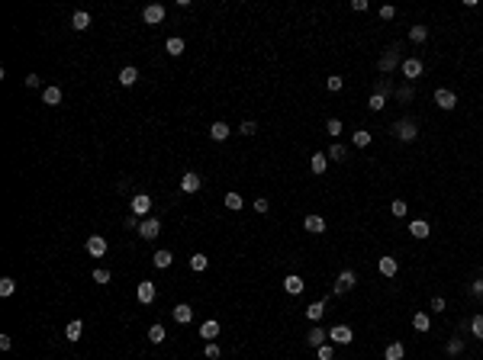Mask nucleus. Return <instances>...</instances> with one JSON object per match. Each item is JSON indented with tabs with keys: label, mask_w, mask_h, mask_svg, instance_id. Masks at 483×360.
<instances>
[{
	"label": "nucleus",
	"mask_w": 483,
	"mask_h": 360,
	"mask_svg": "<svg viewBox=\"0 0 483 360\" xmlns=\"http://www.w3.org/2000/svg\"><path fill=\"white\" fill-rule=\"evenodd\" d=\"M329 341L332 344H351V341H355V331H351L348 325H335V328H329Z\"/></svg>",
	"instance_id": "f257e3e1"
},
{
	"label": "nucleus",
	"mask_w": 483,
	"mask_h": 360,
	"mask_svg": "<svg viewBox=\"0 0 483 360\" xmlns=\"http://www.w3.org/2000/svg\"><path fill=\"white\" fill-rule=\"evenodd\" d=\"M139 235H142L145 241H155L158 235H161V222H158V219H145V222L139 225Z\"/></svg>",
	"instance_id": "f03ea898"
},
{
	"label": "nucleus",
	"mask_w": 483,
	"mask_h": 360,
	"mask_svg": "<svg viewBox=\"0 0 483 360\" xmlns=\"http://www.w3.org/2000/svg\"><path fill=\"white\" fill-rule=\"evenodd\" d=\"M155 293H158V289H155L152 280H142L139 289H136V296H139V302H142V305H152L155 302Z\"/></svg>",
	"instance_id": "7ed1b4c3"
},
{
	"label": "nucleus",
	"mask_w": 483,
	"mask_h": 360,
	"mask_svg": "<svg viewBox=\"0 0 483 360\" xmlns=\"http://www.w3.org/2000/svg\"><path fill=\"white\" fill-rule=\"evenodd\" d=\"M129 209H133L136 216H148V209H152V196H148V193H136Z\"/></svg>",
	"instance_id": "20e7f679"
},
{
	"label": "nucleus",
	"mask_w": 483,
	"mask_h": 360,
	"mask_svg": "<svg viewBox=\"0 0 483 360\" xmlns=\"http://www.w3.org/2000/svg\"><path fill=\"white\" fill-rule=\"evenodd\" d=\"M142 20H145L148 26L161 23V20H164V7H161V4H148L145 10H142Z\"/></svg>",
	"instance_id": "39448f33"
},
{
	"label": "nucleus",
	"mask_w": 483,
	"mask_h": 360,
	"mask_svg": "<svg viewBox=\"0 0 483 360\" xmlns=\"http://www.w3.org/2000/svg\"><path fill=\"white\" fill-rule=\"evenodd\" d=\"M87 254H91V258H103V254H107V238L91 235V238H87Z\"/></svg>",
	"instance_id": "423d86ee"
},
{
	"label": "nucleus",
	"mask_w": 483,
	"mask_h": 360,
	"mask_svg": "<svg viewBox=\"0 0 483 360\" xmlns=\"http://www.w3.org/2000/svg\"><path fill=\"white\" fill-rule=\"evenodd\" d=\"M435 103L442 110H454V107H458V96L448 90V87H442V90H435Z\"/></svg>",
	"instance_id": "0eeeda50"
},
{
	"label": "nucleus",
	"mask_w": 483,
	"mask_h": 360,
	"mask_svg": "<svg viewBox=\"0 0 483 360\" xmlns=\"http://www.w3.org/2000/svg\"><path fill=\"white\" fill-rule=\"evenodd\" d=\"M355 283H358L355 270H341V274H338V283H335V293H348V289H355Z\"/></svg>",
	"instance_id": "6e6552de"
},
{
	"label": "nucleus",
	"mask_w": 483,
	"mask_h": 360,
	"mask_svg": "<svg viewBox=\"0 0 483 360\" xmlns=\"http://www.w3.org/2000/svg\"><path fill=\"white\" fill-rule=\"evenodd\" d=\"M303 228L310 235H322V232H326V219H322V216H306L303 219Z\"/></svg>",
	"instance_id": "1a4fd4ad"
},
{
	"label": "nucleus",
	"mask_w": 483,
	"mask_h": 360,
	"mask_svg": "<svg viewBox=\"0 0 483 360\" xmlns=\"http://www.w3.org/2000/svg\"><path fill=\"white\" fill-rule=\"evenodd\" d=\"M200 183H203V180H200V174L187 171V174L181 177V190H184V193H197V190H200Z\"/></svg>",
	"instance_id": "9d476101"
},
{
	"label": "nucleus",
	"mask_w": 483,
	"mask_h": 360,
	"mask_svg": "<svg viewBox=\"0 0 483 360\" xmlns=\"http://www.w3.org/2000/svg\"><path fill=\"white\" fill-rule=\"evenodd\" d=\"M416 135H419V129L412 126V122H406V119L397 122V138H403V142H412Z\"/></svg>",
	"instance_id": "9b49d317"
},
{
	"label": "nucleus",
	"mask_w": 483,
	"mask_h": 360,
	"mask_svg": "<svg viewBox=\"0 0 483 360\" xmlns=\"http://www.w3.org/2000/svg\"><path fill=\"white\" fill-rule=\"evenodd\" d=\"M81 331H84V322L81 319H71V322H68V328H65V338L74 344V341H81Z\"/></svg>",
	"instance_id": "f8f14e48"
},
{
	"label": "nucleus",
	"mask_w": 483,
	"mask_h": 360,
	"mask_svg": "<svg viewBox=\"0 0 483 360\" xmlns=\"http://www.w3.org/2000/svg\"><path fill=\"white\" fill-rule=\"evenodd\" d=\"M229 132H232V129L226 126V122H213V126H209V138H213V142H226Z\"/></svg>",
	"instance_id": "ddd939ff"
},
{
	"label": "nucleus",
	"mask_w": 483,
	"mask_h": 360,
	"mask_svg": "<svg viewBox=\"0 0 483 360\" xmlns=\"http://www.w3.org/2000/svg\"><path fill=\"white\" fill-rule=\"evenodd\" d=\"M409 235H412V238H428V235H432V228H428L425 219H416V222L409 225Z\"/></svg>",
	"instance_id": "4468645a"
},
{
	"label": "nucleus",
	"mask_w": 483,
	"mask_h": 360,
	"mask_svg": "<svg viewBox=\"0 0 483 360\" xmlns=\"http://www.w3.org/2000/svg\"><path fill=\"white\" fill-rule=\"evenodd\" d=\"M400 68H403V74H406V77H419V74H422V61H419V58H406Z\"/></svg>",
	"instance_id": "2eb2a0df"
},
{
	"label": "nucleus",
	"mask_w": 483,
	"mask_h": 360,
	"mask_svg": "<svg viewBox=\"0 0 483 360\" xmlns=\"http://www.w3.org/2000/svg\"><path fill=\"white\" fill-rule=\"evenodd\" d=\"M42 103H46V107H58L61 103V87H46V90H42Z\"/></svg>",
	"instance_id": "dca6fc26"
},
{
	"label": "nucleus",
	"mask_w": 483,
	"mask_h": 360,
	"mask_svg": "<svg viewBox=\"0 0 483 360\" xmlns=\"http://www.w3.org/2000/svg\"><path fill=\"white\" fill-rule=\"evenodd\" d=\"M303 286H306V283H303V277H296V274H290V277L284 280V289H287V293H290V296H296V293H303Z\"/></svg>",
	"instance_id": "f3484780"
},
{
	"label": "nucleus",
	"mask_w": 483,
	"mask_h": 360,
	"mask_svg": "<svg viewBox=\"0 0 483 360\" xmlns=\"http://www.w3.org/2000/svg\"><path fill=\"white\" fill-rule=\"evenodd\" d=\"M326 338H329V331H322L319 325H316V328H310V335H306V341H310L313 347H322V344H326Z\"/></svg>",
	"instance_id": "a211bd4d"
},
{
	"label": "nucleus",
	"mask_w": 483,
	"mask_h": 360,
	"mask_svg": "<svg viewBox=\"0 0 483 360\" xmlns=\"http://www.w3.org/2000/svg\"><path fill=\"white\" fill-rule=\"evenodd\" d=\"M87 26H91V13H84V10H77L74 16H71V29H77V32H84Z\"/></svg>",
	"instance_id": "6ab92c4d"
},
{
	"label": "nucleus",
	"mask_w": 483,
	"mask_h": 360,
	"mask_svg": "<svg viewBox=\"0 0 483 360\" xmlns=\"http://www.w3.org/2000/svg\"><path fill=\"white\" fill-rule=\"evenodd\" d=\"M136 81H139V71H136L133 65H129V68H122V71H119V84H122V87H133Z\"/></svg>",
	"instance_id": "aec40b11"
},
{
	"label": "nucleus",
	"mask_w": 483,
	"mask_h": 360,
	"mask_svg": "<svg viewBox=\"0 0 483 360\" xmlns=\"http://www.w3.org/2000/svg\"><path fill=\"white\" fill-rule=\"evenodd\" d=\"M397 270H400L397 258H380V274L383 277H397Z\"/></svg>",
	"instance_id": "412c9836"
},
{
	"label": "nucleus",
	"mask_w": 483,
	"mask_h": 360,
	"mask_svg": "<svg viewBox=\"0 0 483 360\" xmlns=\"http://www.w3.org/2000/svg\"><path fill=\"white\" fill-rule=\"evenodd\" d=\"M190 319H193V309H190V305H184V302H181V305H174V322L187 325Z\"/></svg>",
	"instance_id": "4be33fe9"
},
{
	"label": "nucleus",
	"mask_w": 483,
	"mask_h": 360,
	"mask_svg": "<svg viewBox=\"0 0 483 360\" xmlns=\"http://www.w3.org/2000/svg\"><path fill=\"white\" fill-rule=\"evenodd\" d=\"M412 328H416V331H428V328H432V319H428L425 312H416V315H412Z\"/></svg>",
	"instance_id": "5701e85b"
},
{
	"label": "nucleus",
	"mask_w": 483,
	"mask_h": 360,
	"mask_svg": "<svg viewBox=\"0 0 483 360\" xmlns=\"http://www.w3.org/2000/svg\"><path fill=\"white\" fill-rule=\"evenodd\" d=\"M310 168H313V174H322V171L329 168V155H322V151H319V155H313Z\"/></svg>",
	"instance_id": "b1692460"
},
{
	"label": "nucleus",
	"mask_w": 483,
	"mask_h": 360,
	"mask_svg": "<svg viewBox=\"0 0 483 360\" xmlns=\"http://www.w3.org/2000/svg\"><path fill=\"white\" fill-rule=\"evenodd\" d=\"M152 261H155V267H158V270H164V267H171V261H174V258H171V251H155V254H152Z\"/></svg>",
	"instance_id": "393cba45"
},
{
	"label": "nucleus",
	"mask_w": 483,
	"mask_h": 360,
	"mask_svg": "<svg viewBox=\"0 0 483 360\" xmlns=\"http://www.w3.org/2000/svg\"><path fill=\"white\" fill-rule=\"evenodd\" d=\"M216 335H219V322H203V325H200V338L213 341Z\"/></svg>",
	"instance_id": "a878e982"
},
{
	"label": "nucleus",
	"mask_w": 483,
	"mask_h": 360,
	"mask_svg": "<svg viewBox=\"0 0 483 360\" xmlns=\"http://www.w3.org/2000/svg\"><path fill=\"white\" fill-rule=\"evenodd\" d=\"M164 48H168V55H184V39H178V36H171L168 42H164Z\"/></svg>",
	"instance_id": "bb28decb"
},
{
	"label": "nucleus",
	"mask_w": 483,
	"mask_h": 360,
	"mask_svg": "<svg viewBox=\"0 0 483 360\" xmlns=\"http://www.w3.org/2000/svg\"><path fill=\"white\" fill-rule=\"evenodd\" d=\"M164 338H168V331H164V325H152V328H148V341H152V344H161Z\"/></svg>",
	"instance_id": "cd10ccee"
},
{
	"label": "nucleus",
	"mask_w": 483,
	"mask_h": 360,
	"mask_svg": "<svg viewBox=\"0 0 483 360\" xmlns=\"http://www.w3.org/2000/svg\"><path fill=\"white\" fill-rule=\"evenodd\" d=\"M400 65V58H397V52H386V55L380 58V71L386 74V71H393V68Z\"/></svg>",
	"instance_id": "c85d7f7f"
},
{
	"label": "nucleus",
	"mask_w": 483,
	"mask_h": 360,
	"mask_svg": "<svg viewBox=\"0 0 483 360\" xmlns=\"http://www.w3.org/2000/svg\"><path fill=\"white\" fill-rule=\"evenodd\" d=\"M322 312H326V302H313V305H306V319H310V322H319V319H322Z\"/></svg>",
	"instance_id": "c756f323"
},
{
	"label": "nucleus",
	"mask_w": 483,
	"mask_h": 360,
	"mask_svg": "<svg viewBox=\"0 0 483 360\" xmlns=\"http://www.w3.org/2000/svg\"><path fill=\"white\" fill-rule=\"evenodd\" d=\"M206 267H209L206 254H193V258H190V270H197V274H200V270H206Z\"/></svg>",
	"instance_id": "7c9ffc66"
},
{
	"label": "nucleus",
	"mask_w": 483,
	"mask_h": 360,
	"mask_svg": "<svg viewBox=\"0 0 483 360\" xmlns=\"http://www.w3.org/2000/svg\"><path fill=\"white\" fill-rule=\"evenodd\" d=\"M351 142H355V148H367V145H371V132H367V129H358Z\"/></svg>",
	"instance_id": "2f4dec72"
},
{
	"label": "nucleus",
	"mask_w": 483,
	"mask_h": 360,
	"mask_svg": "<svg viewBox=\"0 0 483 360\" xmlns=\"http://www.w3.org/2000/svg\"><path fill=\"white\" fill-rule=\"evenodd\" d=\"M403 354H406V347H403V344H390V347H386V354H383V360H403Z\"/></svg>",
	"instance_id": "473e14b6"
},
{
	"label": "nucleus",
	"mask_w": 483,
	"mask_h": 360,
	"mask_svg": "<svg viewBox=\"0 0 483 360\" xmlns=\"http://www.w3.org/2000/svg\"><path fill=\"white\" fill-rule=\"evenodd\" d=\"M245 203H242V196L239 193H226V209H232V213H239Z\"/></svg>",
	"instance_id": "72a5a7b5"
},
{
	"label": "nucleus",
	"mask_w": 483,
	"mask_h": 360,
	"mask_svg": "<svg viewBox=\"0 0 483 360\" xmlns=\"http://www.w3.org/2000/svg\"><path fill=\"white\" fill-rule=\"evenodd\" d=\"M409 39H412V42H425V39H428V26H412V29H409Z\"/></svg>",
	"instance_id": "f704fd0d"
},
{
	"label": "nucleus",
	"mask_w": 483,
	"mask_h": 360,
	"mask_svg": "<svg viewBox=\"0 0 483 360\" xmlns=\"http://www.w3.org/2000/svg\"><path fill=\"white\" fill-rule=\"evenodd\" d=\"M406 209H409V206H406V199H393V203H390V213L397 216V219L406 216Z\"/></svg>",
	"instance_id": "c9c22d12"
},
{
	"label": "nucleus",
	"mask_w": 483,
	"mask_h": 360,
	"mask_svg": "<svg viewBox=\"0 0 483 360\" xmlns=\"http://www.w3.org/2000/svg\"><path fill=\"white\" fill-rule=\"evenodd\" d=\"M470 331H473V338L483 341V315H473L470 319Z\"/></svg>",
	"instance_id": "e433bc0d"
},
{
	"label": "nucleus",
	"mask_w": 483,
	"mask_h": 360,
	"mask_svg": "<svg viewBox=\"0 0 483 360\" xmlns=\"http://www.w3.org/2000/svg\"><path fill=\"white\" fill-rule=\"evenodd\" d=\"M91 277H94V283H100V286H103V283H110V270H107V267H97Z\"/></svg>",
	"instance_id": "4c0bfd02"
},
{
	"label": "nucleus",
	"mask_w": 483,
	"mask_h": 360,
	"mask_svg": "<svg viewBox=\"0 0 483 360\" xmlns=\"http://www.w3.org/2000/svg\"><path fill=\"white\" fill-rule=\"evenodd\" d=\"M13 289H16L13 277H4V280H0V296H13Z\"/></svg>",
	"instance_id": "58836bf2"
},
{
	"label": "nucleus",
	"mask_w": 483,
	"mask_h": 360,
	"mask_svg": "<svg viewBox=\"0 0 483 360\" xmlns=\"http://www.w3.org/2000/svg\"><path fill=\"white\" fill-rule=\"evenodd\" d=\"M367 107H371L374 113H380V110L386 107V100H383V93H374V96H371V100H367Z\"/></svg>",
	"instance_id": "ea45409f"
},
{
	"label": "nucleus",
	"mask_w": 483,
	"mask_h": 360,
	"mask_svg": "<svg viewBox=\"0 0 483 360\" xmlns=\"http://www.w3.org/2000/svg\"><path fill=\"white\" fill-rule=\"evenodd\" d=\"M326 129H329V135H341V129H345V126H341V119H329Z\"/></svg>",
	"instance_id": "a19ab883"
},
{
	"label": "nucleus",
	"mask_w": 483,
	"mask_h": 360,
	"mask_svg": "<svg viewBox=\"0 0 483 360\" xmlns=\"http://www.w3.org/2000/svg\"><path fill=\"white\" fill-rule=\"evenodd\" d=\"M316 357L319 360H332L335 354H332V344H322V347H316Z\"/></svg>",
	"instance_id": "79ce46f5"
},
{
	"label": "nucleus",
	"mask_w": 483,
	"mask_h": 360,
	"mask_svg": "<svg viewBox=\"0 0 483 360\" xmlns=\"http://www.w3.org/2000/svg\"><path fill=\"white\" fill-rule=\"evenodd\" d=\"M329 158H332V161H345V148H341V145H332V148H329Z\"/></svg>",
	"instance_id": "37998d69"
},
{
	"label": "nucleus",
	"mask_w": 483,
	"mask_h": 360,
	"mask_svg": "<svg viewBox=\"0 0 483 360\" xmlns=\"http://www.w3.org/2000/svg\"><path fill=\"white\" fill-rule=\"evenodd\" d=\"M461 350H464V341H461V338H451V341H448V354H461Z\"/></svg>",
	"instance_id": "c03bdc74"
},
{
	"label": "nucleus",
	"mask_w": 483,
	"mask_h": 360,
	"mask_svg": "<svg viewBox=\"0 0 483 360\" xmlns=\"http://www.w3.org/2000/svg\"><path fill=\"white\" fill-rule=\"evenodd\" d=\"M239 132H242V135H254V132H258V126L248 119V122H242V126H239Z\"/></svg>",
	"instance_id": "a18cd8bd"
},
{
	"label": "nucleus",
	"mask_w": 483,
	"mask_h": 360,
	"mask_svg": "<svg viewBox=\"0 0 483 360\" xmlns=\"http://www.w3.org/2000/svg\"><path fill=\"white\" fill-rule=\"evenodd\" d=\"M341 84H345V81H341L338 74H332V77H329V90H332V93H338V90H341Z\"/></svg>",
	"instance_id": "49530a36"
},
{
	"label": "nucleus",
	"mask_w": 483,
	"mask_h": 360,
	"mask_svg": "<svg viewBox=\"0 0 483 360\" xmlns=\"http://www.w3.org/2000/svg\"><path fill=\"white\" fill-rule=\"evenodd\" d=\"M203 354H206V357H209V360H216V357H219V354H223V350H219V347H216V344H213V341H209V344H206V350H203Z\"/></svg>",
	"instance_id": "de8ad7c7"
},
{
	"label": "nucleus",
	"mask_w": 483,
	"mask_h": 360,
	"mask_svg": "<svg viewBox=\"0 0 483 360\" xmlns=\"http://www.w3.org/2000/svg\"><path fill=\"white\" fill-rule=\"evenodd\" d=\"M393 16H397V10H393L390 4H386V7H380V20H393Z\"/></svg>",
	"instance_id": "09e8293b"
},
{
	"label": "nucleus",
	"mask_w": 483,
	"mask_h": 360,
	"mask_svg": "<svg viewBox=\"0 0 483 360\" xmlns=\"http://www.w3.org/2000/svg\"><path fill=\"white\" fill-rule=\"evenodd\" d=\"M268 209H271L268 199H254V213H268Z\"/></svg>",
	"instance_id": "8fccbe9b"
},
{
	"label": "nucleus",
	"mask_w": 483,
	"mask_h": 360,
	"mask_svg": "<svg viewBox=\"0 0 483 360\" xmlns=\"http://www.w3.org/2000/svg\"><path fill=\"white\" fill-rule=\"evenodd\" d=\"M470 293H473V296H483V280H473V283H470Z\"/></svg>",
	"instance_id": "3c124183"
},
{
	"label": "nucleus",
	"mask_w": 483,
	"mask_h": 360,
	"mask_svg": "<svg viewBox=\"0 0 483 360\" xmlns=\"http://www.w3.org/2000/svg\"><path fill=\"white\" fill-rule=\"evenodd\" d=\"M432 312H445V299H442V296H435V299H432Z\"/></svg>",
	"instance_id": "603ef678"
},
{
	"label": "nucleus",
	"mask_w": 483,
	"mask_h": 360,
	"mask_svg": "<svg viewBox=\"0 0 483 360\" xmlns=\"http://www.w3.org/2000/svg\"><path fill=\"white\" fill-rule=\"evenodd\" d=\"M126 225H129V228H139L142 222H139V216H136V213H129V216H126Z\"/></svg>",
	"instance_id": "864d4df0"
},
{
	"label": "nucleus",
	"mask_w": 483,
	"mask_h": 360,
	"mask_svg": "<svg viewBox=\"0 0 483 360\" xmlns=\"http://www.w3.org/2000/svg\"><path fill=\"white\" fill-rule=\"evenodd\" d=\"M13 347V341H10V335H0V350H10Z\"/></svg>",
	"instance_id": "5fc2aeb1"
},
{
	"label": "nucleus",
	"mask_w": 483,
	"mask_h": 360,
	"mask_svg": "<svg viewBox=\"0 0 483 360\" xmlns=\"http://www.w3.org/2000/svg\"><path fill=\"white\" fill-rule=\"evenodd\" d=\"M351 10H358V13L367 10V0H355V4H351Z\"/></svg>",
	"instance_id": "6e6d98bb"
}]
</instances>
